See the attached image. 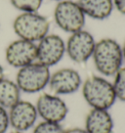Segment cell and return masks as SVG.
Returning a JSON list of instances; mask_svg holds the SVG:
<instances>
[{
    "label": "cell",
    "mask_w": 125,
    "mask_h": 133,
    "mask_svg": "<svg viewBox=\"0 0 125 133\" xmlns=\"http://www.w3.org/2000/svg\"><path fill=\"white\" fill-rule=\"evenodd\" d=\"M92 59L96 70L104 76H113L122 68V46L113 38L96 41Z\"/></svg>",
    "instance_id": "1"
},
{
    "label": "cell",
    "mask_w": 125,
    "mask_h": 133,
    "mask_svg": "<svg viewBox=\"0 0 125 133\" xmlns=\"http://www.w3.org/2000/svg\"><path fill=\"white\" fill-rule=\"evenodd\" d=\"M81 87L84 100L92 109L109 110L117 100L113 82L103 76L92 75Z\"/></svg>",
    "instance_id": "2"
},
{
    "label": "cell",
    "mask_w": 125,
    "mask_h": 133,
    "mask_svg": "<svg viewBox=\"0 0 125 133\" xmlns=\"http://www.w3.org/2000/svg\"><path fill=\"white\" fill-rule=\"evenodd\" d=\"M13 29L19 38L37 43L49 33L50 23L38 12L22 13L13 22Z\"/></svg>",
    "instance_id": "3"
},
{
    "label": "cell",
    "mask_w": 125,
    "mask_h": 133,
    "mask_svg": "<svg viewBox=\"0 0 125 133\" xmlns=\"http://www.w3.org/2000/svg\"><path fill=\"white\" fill-rule=\"evenodd\" d=\"M50 76V68L34 62L19 69L16 75V83L21 92L33 94L42 91L48 86Z\"/></svg>",
    "instance_id": "4"
},
{
    "label": "cell",
    "mask_w": 125,
    "mask_h": 133,
    "mask_svg": "<svg viewBox=\"0 0 125 133\" xmlns=\"http://www.w3.org/2000/svg\"><path fill=\"white\" fill-rule=\"evenodd\" d=\"M86 16L77 2L71 0L60 1L54 10V20L60 29L68 33L83 29Z\"/></svg>",
    "instance_id": "5"
},
{
    "label": "cell",
    "mask_w": 125,
    "mask_h": 133,
    "mask_svg": "<svg viewBox=\"0 0 125 133\" xmlns=\"http://www.w3.org/2000/svg\"><path fill=\"white\" fill-rule=\"evenodd\" d=\"M96 40L87 30H78L68 37L66 43V53L71 61L77 64L86 63L94 52Z\"/></svg>",
    "instance_id": "6"
},
{
    "label": "cell",
    "mask_w": 125,
    "mask_h": 133,
    "mask_svg": "<svg viewBox=\"0 0 125 133\" xmlns=\"http://www.w3.org/2000/svg\"><path fill=\"white\" fill-rule=\"evenodd\" d=\"M36 62L51 68L57 65L66 54V42L60 35L48 33L36 43Z\"/></svg>",
    "instance_id": "7"
},
{
    "label": "cell",
    "mask_w": 125,
    "mask_h": 133,
    "mask_svg": "<svg viewBox=\"0 0 125 133\" xmlns=\"http://www.w3.org/2000/svg\"><path fill=\"white\" fill-rule=\"evenodd\" d=\"M38 116L44 121L61 123L66 119L68 112L67 103L58 95L53 93H43L38 97L36 104Z\"/></svg>",
    "instance_id": "8"
},
{
    "label": "cell",
    "mask_w": 125,
    "mask_h": 133,
    "mask_svg": "<svg viewBox=\"0 0 125 133\" xmlns=\"http://www.w3.org/2000/svg\"><path fill=\"white\" fill-rule=\"evenodd\" d=\"M5 59L11 66L21 69L36 62V43L19 38L11 42L5 50Z\"/></svg>",
    "instance_id": "9"
},
{
    "label": "cell",
    "mask_w": 125,
    "mask_h": 133,
    "mask_svg": "<svg viewBox=\"0 0 125 133\" xmlns=\"http://www.w3.org/2000/svg\"><path fill=\"white\" fill-rule=\"evenodd\" d=\"M82 83L78 71L71 68H64L51 75L48 86L55 95H71L79 90Z\"/></svg>",
    "instance_id": "10"
},
{
    "label": "cell",
    "mask_w": 125,
    "mask_h": 133,
    "mask_svg": "<svg viewBox=\"0 0 125 133\" xmlns=\"http://www.w3.org/2000/svg\"><path fill=\"white\" fill-rule=\"evenodd\" d=\"M10 126L14 130L25 132L33 127L38 118L35 105L29 101L20 100L8 110Z\"/></svg>",
    "instance_id": "11"
},
{
    "label": "cell",
    "mask_w": 125,
    "mask_h": 133,
    "mask_svg": "<svg viewBox=\"0 0 125 133\" xmlns=\"http://www.w3.org/2000/svg\"><path fill=\"white\" fill-rule=\"evenodd\" d=\"M114 121L108 110L91 109L85 118V130L88 133H113Z\"/></svg>",
    "instance_id": "12"
},
{
    "label": "cell",
    "mask_w": 125,
    "mask_h": 133,
    "mask_svg": "<svg viewBox=\"0 0 125 133\" xmlns=\"http://www.w3.org/2000/svg\"><path fill=\"white\" fill-rule=\"evenodd\" d=\"M76 2L85 16L98 21L108 19L114 9L113 0H77Z\"/></svg>",
    "instance_id": "13"
},
{
    "label": "cell",
    "mask_w": 125,
    "mask_h": 133,
    "mask_svg": "<svg viewBox=\"0 0 125 133\" xmlns=\"http://www.w3.org/2000/svg\"><path fill=\"white\" fill-rule=\"evenodd\" d=\"M21 100V90L16 81L8 78L0 80V106L9 110Z\"/></svg>",
    "instance_id": "14"
},
{
    "label": "cell",
    "mask_w": 125,
    "mask_h": 133,
    "mask_svg": "<svg viewBox=\"0 0 125 133\" xmlns=\"http://www.w3.org/2000/svg\"><path fill=\"white\" fill-rule=\"evenodd\" d=\"M13 7L22 13L38 12L43 4V0H10Z\"/></svg>",
    "instance_id": "15"
},
{
    "label": "cell",
    "mask_w": 125,
    "mask_h": 133,
    "mask_svg": "<svg viewBox=\"0 0 125 133\" xmlns=\"http://www.w3.org/2000/svg\"><path fill=\"white\" fill-rule=\"evenodd\" d=\"M113 76L114 79L113 85L116 99L121 102H125V66H122Z\"/></svg>",
    "instance_id": "16"
},
{
    "label": "cell",
    "mask_w": 125,
    "mask_h": 133,
    "mask_svg": "<svg viewBox=\"0 0 125 133\" xmlns=\"http://www.w3.org/2000/svg\"><path fill=\"white\" fill-rule=\"evenodd\" d=\"M32 133H65V129L61 123L43 121L34 126Z\"/></svg>",
    "instance_id": "17"
},
{
    "label": "cell",
    "mask_w": 125,
    "mask_h": 133,
    "mask_svg": "<svg viewBox=\"0 0 125 133\" xmlns=\"http://www.w3.org/2000/svg\"><path fill=\"white\" fill-rule=\"evenodd\" d=\"M10 127L9 114L7 109L0 106V133H6Z\"/></svg>",
    "instance_id": "18"
},
{
    "label": "cell",
    "mask_w": 125,
    "mask_h": 133,
    "mask_svg": "<svg viewBox=\"0 0 125 133\" xmlns=\"http://www.w3.org/2000/svg\"><path fill=\"white\" fill-rule=\"evenodd\" d=\"M114 9L121 14L125 15V0H113Z\"/></svg>",
    "instance_id": "19"
},
{
    "label": "cell",
    "mask_w": 125,
    "mask_h": 133,
    "mask_svg": "<svg viewBox=\"0 0 125 133\" xmlns=\"http://www.w3.org/2000/svg\"><path fill=\"white\" fill-rule=\"evenodd\" d=\"M65 133H88L85 128H80V127H74V128H70L67 130H65Z\"/></svg>",
    "instance_id": "20"
},
{
    "label": "cell",
    "mask_w": 125,
    "mask_h": 133,
    "mask_svg": "<svg viewBox=\"0 0 125 133\" xmlns=\"http://www.w3.org/2000/svg\"><path fill=\"white\" fill-rule=\"evenodd\" d=\"M4 69H3V66H1V64H0V80L2 78H4Z\"/></svg>",
    "instance_id": "21"
},
{
    "label": "cell",
    "mask_w": 125,
    "mask_h": 133,
    "mask_svg": "<svg viewBox=\"0 0 125 133\" xmlns=\"http://www.w3.org/2000/svg\"><path fill=\"white\" fill-rule=\"evenodd\" d=\"M122 54H123V61L125 62V41L122 45Z\"/></svg>",
    "instance_id": "22"
},
{
    "label": "cell",
    "mask_w": 125,
    "mask_h": 133,
    "mask_svg": "<svg viewBox=\"0 0 125 133\" xmlns=\"http://www.w3.org/2000/svg\"><path fill=\"white\" fill-rule=\"evenodd\" d=\"M11 133H25V132H22V131H16V130H14V131H12Z\"/></svg>",
    "instance_id": "23"
},
{
    "label": "cell",
    "mask_w": 125,
    "mask_h": 133,
    "mask_svg": "<svg viewBox=\"0 0 125 133\" xmlns=\"http://www.w3.org/2000/svg\"><path fill=\"white\" fill-rule=\"evenodd\" d=\"M55 1H58V2H60V1H64V0H55Z\"/></svg>",
    "instance_id": "24"
}]
</instances>
